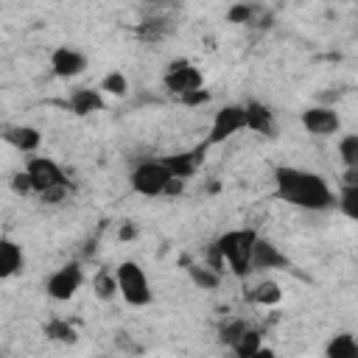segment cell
Instances as JSON below:
<instances>
[{
	"mask_svg": "<svg viewBox=\"0 0 358 358\" xmlns=\"http://www.w3.org/2000/svg\"><path fill=\"white\" fill-rule=\"evenodd\" d=\"M246 358H277L274 355V350L271 347H260V350H255L252 355H246Z\"/></svg>",
	"mask_w": 358,
	"mask_h": 358,
	"instance_id": "30",
	"label": "cell"
},
{
	"mask_svg": "<svg viewBox=\"0 0 358 358\" xmlns=\"http://www.w3.org/2000/svg\"><path fill=\"white\" fill-rule=\"evenodd\" d=\"M162 84L168 92L173 95H187V92H196V90H204V76L199 67H193L190 62H171L165 76H162Z\"/></svg>",
	"mask_w": 358,
	"mask_h": 358,
	"instance_id": "8",
	"label": "cell"
},
{
	"mask_svg": "<svg viewBox=\"0 0 358 358\" xmlns=\"http://www.w3.org/2000/svg\"><path fill=\"white\" fill-rule=\"evenodd\" d=\"M252 14H255V8L241 3V6H232L227 17H229V22H249V20H252Z\"/></svg>",
	"mask_w": 358,
	"mask_h": 358,
	"instance_id": "27",
	"label": "cell"
},
{
	"mask_svg": "<svg viewBox=\"0 0 358 358\" xmlns=\"http://www.w3.org/2000/svg\"><path fill=\"white\" fill-rule=\"evenodd\" d=\"M92 291L98 299H112L117 294V282H115V271L109 268H101L95 277H92Z\"/></svg>",
	"mask_w": 358,
	"mask_h": 358,
	"instance_id": "22",
	"label": "cell"
},
{
	"mask_svg": "<svg viewBox=\"0 0 358 358\" xmlns=\"http://www.w3.org/2000/svg\"><path fill=\"white\" fill-rule=\"evenodd\" d=\"M67 106H70V112L73 115H95V112H101L103 106H106V101H103V92L101 90H90V87H84V90H76L73 95H70V101H67Z\"/></svg>",
	"mask_w": 358,
	"mask_h": 358,
	"instance_id": "14",
	"label": "cell"
},
{
	"mask_svg": "<svg viewBox=\"0 0 358 358\" xmlns=\"http://www.w3.org/2000/svg\"><path fill=\"white\" fill-rule=\"evenodd\" d=\"M257 241V229L246 227V229H229L224 232L215 243V249L224 257V266L235 274V277H249L252 274V246Z\"/></svg>",
	"mask_w": 358,
	"mask_h": 358,
	"instance_id": "3",
	"label": "cell"
},
{
	"mask_svg": "<svg viewBox=\"0 0 358 358\" xmlns=\"http://www.w3.org/2000/svg\"><path fill=\"white\" fill-rule=\"evenodd\" d=\"M187 271H190L193 285H199L201 291H213V288H218V285H221V274H218V271H213V268H207L204 263H201V266H190Z\"/></svg>",
	"mask_w": 358,
	"mask_h": 358,
	"instance_id": "21",
	"label": "cell"
},
{
	"mask_svg": "<svg viewBox=\"0 0 358 358\" xmlns=\"http://www.w3.org/2000/svg\"><path fill=\"white\" fill-rule=\"evenodd\" d=\"M101 92H109V95H115V98H123L126 95V90H129V81H126V76L123 73H117V70H112V73H106L103 76V81H101V87H98Z\"/></svg>",
	"mask_w": 358,
	"mask_h": 358,
	"instance_id": "24",
	"label": "cell"
},
{
	"mask_svg": "<svg viewBox=\"0 0 358 358\" xmlns=\"http://www.w3.org/2000/svg\"><path fill=\"white\" fill-rule=\"evenodd\" d=\"M246 129V120H243V103H227L215 112L213 123H210V134L204 140V148L210 145H218L224 140H229L232 134L243 131Z\"/></svg>",
	"mask_w": 358,
	"mask_h": 358,
	"instance_id": "6",
	"label": "cell"
},
{
	"mask_svg": "<svg viewBox=\"0 0 358 358\" xmlns=\"http://www.w3.org/2000/svg\"><path fill=\"white\" fill-rule=\"evenodd\" d=\"M11 187H14V193H20V196L34 193V190H31V182H28V176H25V171H17V173L11 176Z\"/></svg>",
	"mask_w": 358,
	"mask_h": 358,
	"instance_id": "28",
	"label": "cell"
},
{
	"mask_svg": "<svg viewBox=\"0 0 358 358\" xmlns=\"http://www.w3.org/2000/svg\"><path fill=\"white\" fill-rule=\"evenodd\" d=\"M171 179H173V176H171V171L165 168L162 159H145V162H140V165L131 171V176H129L131 190L140 193V196H148V199L165 196V187H168Z\"/></svg>",
	"mask_w": 358,
	"mask_h": 358,
	"instance_id": "5",
	"label": "cell"
},
{
	"mask_svg": "<svg viewBox=\"0 0 358 358\" xmlns=\"http://www.w3.org/2000/svg\"><path fill=\"white\" fill-rule=\"evenodd\" d=\"M288 257L282 255V249L268 241V238H260L255 241L252 246V271H268V268H288Z\"/></svg>",
	"mask_w": 358,
	"mask_h": 358,
	"instance_id": "10",
	"label": "cell"
},
{
	"mask_svg": "<svg viewBox=\"0 0 358 358\" xmlns=\"http://www.w3.org/2000/svg\"><path fill=\"white\" fill-rule=\"evenodd\" d=\"M134 235H137V229H134L131 224H126V227H120V238H123V241H129V238H134Z\"/></svg>",
	"mask_w": 358,
	"mask_h": 358,
	"instance_id": "31",
	"label": "cell"
},
{
	"mask_svg": "<svg viewBox=\"0 0 358 358\" xmlns=\"http://www.w3.org/2000/svg\"><path fill=\"white\" fill-rule=\"evenodd\" d=\"M204 145H199V148H193V151H182V154H171V157H165L162 162H165V168L171 171V176H176V179H190L196 171H199V165H201V159H204Z\"/></svg>",
	"mask_w": 358,
	"mask_h": 358,
	"instance_id": "13",
	"label": "cell"
},
{
	"mask_svg": "<svg viewBox=\"0 0 358 358\" xmlns=\"http://www.w3.org/2000/svg\"><path fill=\"white\" fill-rule=\"evenodd\" d=\"M243 120H246V129H252L257 134H266V137H277V120H274V112L266 103L246 101L243 103Z\"/></svg>",
	"mask_w": 358,
	"mask_h": 358,
	"instance_id": "12",
	"label": "cell"
},
{
	"mask_svg": "<svg viewBox=\"0 0 358 358\" xmlns=\"http://www.w3.org/2000/svg\"><path fill=\"white\" fill-rule=\"evenodd\" d=\"M22 171H25L28 182H31V190L42 201L56 204V201H62L67 196V176L50 157H28Z\"/></svg>",
	"mask_w": 358,
	"mask_h": 358,
	"instance_id": "2",
	"label": "cell"
},
{
	"mask_svg": "<svg viewBox=\"0 0 358 358\" xmlns=\"http://www.w3.org/2000/svg\"><path fill=\"white\" fill-rule=\"evenodd\" d=\"M302 129L308 134H316V137H327V134H336L338 126H341V117L333 106H308L302 115Z\"/></svg>",
	"mask_w": 358,
	"mask_h": 358,
	"instance_id": "9",
	"label": "cell"
},
{
	"mask_svg": "<svg viewBox=\"0 0 358 358\" xmlns=\"http://www.w3.org/2000/svg\"><path fill=\"white\" fill-rule=\"evenodd\" d=\"M22 268V246L11 238H0V280L14 277Z\"/></svg>",
	"mask_w": 358,
	"mask_h": 358,
	"instance_id": "16",
	"label": "cell"
},
{
	"mask_svg": "<svg viewBox=\"0 0 358 358\" xmlns=\"http://www.w3.org/2000/svg\"><path fill=\"white\" fill-rule=\"evenodd\" d=\"M274 193H277V199H282L285 204L299 207V210L319 213V210L336 207V193L330 190L324 176L305 171V168H294V165L274 168Z\"/></svg>",
	"mask_w": 358,
	"mask_h": 358,
	"instance_id": "1",
	"label": "cell"
},
{
	"mask_svg": "<svg viewBox=\"0 0 358 358\" xmlns=\"http://www.w3.org/2000/svg\"><path fill=\"white\" fill-rule=\"evenodd\" d=\"M324 358H358V341L352 333H338L327 341Z\"/></svg>",
	"mask_w": 358,
	"mask_h": 358,
	"instance_id": "17",
	"label": "cell"
},
{
	"mask_svg": "<svg viewBox=\"0 0 358 358\" xmlns=\"http://www.w3.org/2000/svg\"><path fill=\"white\" fill-rule=\"evenodd\" d=\"M84 282V268L81 263H67L62 268H56L48 280H45V294L56 302H67L76 296V291L81 288Z\"/></svg>",
	"mask_w": 358,
	"mask_h": 358,
	"instance_id": "7",
	"label": "cell"
},
{
	"mask_svg": "<svg viewBox=\"0 0 358 358\" xmlns=\"http://www.w3.org/2000/svg\"><path fill=\"white\" fill-rule=\"evenodd\" d=\"M50 70L59 78H76V76H81L87 70V56L81 50H76V48L62 45V48H56L50 53Z\"/></svg>",
	"mask_w": 358,
	"mask_h": 358,
	"instance_id": "11",
	"label": "cell"
},
{
	"mask_svg": "<svg viewBox=\"0 0 358 358\" xmlns=\"http://www.w3.org/2000/svg\"><path fill=\"white\" fill-rule=\"evenodd\" d=\"M249 299L255 302V305H277L280 299H282V288L274 282V280H260L252 291H249Z\"/></svg>",
	"mask_w": 358,
	"mask_h": 358,
	"instance_id": "18",
	"label": "cell"
},
{
	"mask_svg": "<svg viewBox=\"0 0 358 358\" xmlns=\"http://www.w3.org/2000/svg\"><path fill=\"white\" fill-rule=\"evenodd\" d=\"M336 207L341 210L344 218L355 221L358 218V185H341V190L336 196Z\"/></svg>",
	"mask_w": 358,
	"mask_h": 358,
	"instance_id": "19",
	"label": "cell"
},
{
	"mask_svg": "<svg viewBox=\"0 0 358 358\" xmlns=\"http://www.w3.org/2000/svg\"><path fill=\"white\" fill-rule=\"evenodd\" d=\"M338 154L347 168H358V134H344L338 140Z\"/></svg>",
	"mask_w": 358,
	"mask_h": 358,
	"instance_id": "25",
	"label": "cell"
},
{
	"mask_svg": "<svg viewBox=\"0 0 358 358\" xmlns=\"http://www.w3.org/2000/svg\"><path fill=\"white\" fill-rule=\"evenodd\" d=\"M263 347V336L257 333V330H252V327H246L241 336H238V341L229 347L232 352H235V358H246V355H252L255 350H260Z\"/></svg>",
	"mask_w": 358,
	"mask_h": 358,
	"instance_id": "20",
	"label": "cell"
},
{
	"mask_svg": "<svg viewBox=\"0 0 358 358\" xmlns=\"http://www.w3.org/2000/svg\"><path fill=\"white\" fill-rule=\"evenodd\" d=\"M3 137L17 151H25V154H34L39 148V143H42V134L34 126H8V129H3Z\"/></svg>",
	"mask_w": 358,
	"mask_h": 358,
	"instance_id": "15",
	"label": "cell"
},
{
	"mask_svg": "<svg viewBox=\"0 0 358 358\" xmlns=\"http://www.w3.org/2000/svg\"><path fill=\"white\" fill-rule=\"evenodd\" d=\"M210 98V92L207 90H196V92H187V95H182L179 101L182 103H187V106H196V103H204Z\"/></svg>",
	"mask_w": 358,
	"mask_h": 358,
	"instance_id": "29",
	"label": "cell"
},
{
	"mask_svg": "<svg viewBox=\"0 0 358 358\" xmlns=\"http://www.w3.org/2000/svg\"><path fill=\"white\" fill-rule=\"evenodd\" d=\"M45 333H48V338H53V341H62V344H73V341L78 338L76 327H73V324H67L64 319H53V322H48Z\"/></svg>",
	"mask_w": 358,
	"mask_h": 358,
	"instance_id": "23",
	"label": "cell"
},
{
	"mask_svg": "<svg viewBox=\"0 0 358 358\" xmlns=\"http://www.w3.org/2000/svg\"><path fill=\"white\" fill-rule=\"evenodd\" d=\"M243 330H246V322H243V319H229L227 324H221V330H218V338H221V344L232 347Z\"/></svg>",
	"mask_w": 358,
	"mask_h": 358,
	"instance_id": "26",
	"label": "cell"
},
{
	"mask_svg": "<svg viewBox=\"0 0 358 358\" xmlns=\"http://www.w3.org/2000/svg\"><path fill=\"white\" fill-rule=\"evenodd\" d=\"M115 282H117V294L131 305V308H143L154 299V291H151V282L143 271L140 263L134 260H123L117 268H115Z\"/></svg>",
	"mask_w": 358,
	"mask_h": 358,
	"instance_id": "4",
	"label": "cell"
}]
</instances>
